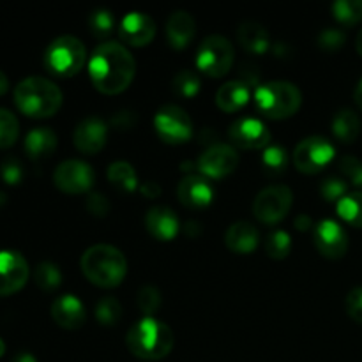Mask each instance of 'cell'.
Here are the masks:
<instances>
[{"label":"cell","mask_w":362,"mask_h":362,"mask_svg":"<svg viewBox=\"0 0 362 362\" xmlns=\"http://www.w3.org/2000/svg\"><path fill=\"white\" fill-rule=\"evenodd\" d=\"M28 279V264L18 251H0V297L16 293Z\"/></svg>","instance_id":"cell-15"},{"label":"cell","mask_w":362,"mask_h":362,"mask_svg":"<svg viewBox=\"0 0 362 362\" xmlns=\"http://www.w3.org/2000/svg\"><path fill=\"white\" fill-rule=\"evenodd\" d=\"M80 267L92 285L113 288L126 278L127 260L117 247L108 244H95L81 255Z\"/></svg>","instance_id":"cell-3"},{"label":"cell","mask_w":362,"mask_h":362,"mask_svg":"<svg viewBox=\"0 0 362 362\" xmlns=\"http://www.w3.org/2000/svg\"><path fill=\"white\" fill-rule=\"evenodd\" d=\"M140 191H141V194H144L145 198H148V200H154V198H158L159 194H161V187H159L158 182L141 184Z\"/></svg>","instance_id":"cell-45"},{"label":"cell","mask_w":362,"mask_h":362,"mask_svg":"<svg viewBox=\"0 0 362 362\" xmlns=\"http://www.w3.org/2000/svg\"><path fill=\"white\" fill-rule=\"evenodd\" d=\"M346 41L345 32L339 30V28H325L318 35V46L325 52H336V49L341 48Z\"/></svg>","instance_id":"cell-39"},{"label":"cell","mask_w":362,"mask_h":362,"mask_svg":"<svg viewBox=\"0 0 362 362\" xmlns=\"http://www.w3.org/2000/svg\"><path fill=\"white\" fill-rule=\"evenodd\" d=\"M119 35L129 46H147L156 35V21L145 13H129L120 21Z\"/></svg>","instance_id":"cell-17"},{"label":"cell","mask_w":362,"mask_h":362,"mask_svg":"<svg viewBox=\"0 0 362 362\" xmlns=\"http://www.w3.org/2000/svg\"><path fill=\"white\" fill-rule=\"evenodd\" d=\"M303 103V94L290 81H271L255 90V108L271 120H283L296 115Z\"/></svg>","instance_id":"cell-5"},{"label":"cell","mask_w":362,"mask_h":362,"mask_svg":"<svg viewBox=\"0 0 362 362\" xmlns=\"http://www.w3.org/2000/svg\"><path fill=\"white\" fill-rule=\"evenodd\" d=\"M177 197L179 202L187 209L200 211V209L209 207L214 198V189L211 184L200 175H186L179 182L177 187Z\"/></svg>","instance_id":"cell-18"},{"label":"cell","mask_w":362,"mask_h":362,"mask_svg":"<svg viewBox=\"0 0 362 362\" xmlns=\"http://www.w3.org/2000/svg\"><path fill=\"white\" fill-rule=\"evenodd\" d=\"M336 148L327 138H304L293 151V163L300 173H318L334 159Z\"/></svg>","instance_id":"cell-10"},{"label":"cell","mask_w":362,"mask_h":362,"mask_svg":"<svg viewBox=\"0 0 362 362\" xmlns=\"http://www.w3.org/2000/svg\"><path fill=\"white\" fill-rule=\"evenodd\" d=\"M0 177L9 186H18L21 182V179H23V166H21V163L18 159L7 158L0 165Z\"/></svg>","instance_id":"cell-40"},{"label":"cell","mask_w":362,"mask_h":362,"mask_svg":"<svg viewBox=\"0 0 362 362\" xmlns=\"http://www.w3.org/2000/svg\"><path fill=\"white\" fill-rule=\"evenodd\" d=\"M117 129H129L134 124V115L131 112H119L112 120Z\"/></svg>","instance_id":"cell-44"},{"label":"cell","mask_w":362,"mask_h":362,"mask_svg":"<svg viewBox=\"0 0 362 362\" xmlns=\"http://www.w3.org/2000/svg\"><path fill=\"white\" fill-rule=\"evenodd\" d=\"M145 226L154 239L168 243L179 235L180 223L175 212L168 207H152L145 216Z\"/></svg>","instance_id":"cell-20"},{"label":"cell","mask_w":362,"mask_h":362,"mask_svg":"<svg viewBox=\"0 0 362 362\" xmlns=\"http://www.w3.org/2000/svg\"><path fill=\"white\" fill-rule=\"evenodd\" d=\"M113 25H115L113 14L106 9H98L88 16V28L95 37H108L113 30Z\"/></svg>","instance_id":"cell-36"},{"label":"cell","mask_w":362,"mask_h":362,"mask_svg":"<svg viewBox=\"0 0 362 362\" xmlns=\"http://www.w3.org/2000/svg\"><path fill=\"white\" fill-rule=\"evenodd\" d=\"M296 226L300 230V232H304V230H308L311 226V218H310V216H304V214L297 216Z\"/></svg>","instance_id":"cell-46"},{"label":"cell","mask_w":362,"mask_h":362,"mask_svg":"<svg viewBox=\"0 0 362 362\" xmlns=\"http://www.w3.org/2000/svg\"><path fill=\"white\" fill-rule=\"evenodd\" d=\"M138 308H140L147 317L154 315L156 311L161 308V293H159V290L152 285H145L144 288L138 292Z\"/></svg>","instance_id":"cell-37"},{"label":"cell","mask_w":362,"mask_h":362,"mask_svg":"<svg viewBox=\"0 0 362 362\" xmlns=\"http://www.w3.org/2000/svg\"><path fill=\"white\" fill-rule=\"evenodd\" d=\"M94 170L80 159H67L57 166L53 182L60 191L67 194H81L94 186Z\"/></svg>","instance_id":"cell-11"},{"label":"cell","mask_w":362,"mask_h":362,"mask_svg":"<svg viewBox=\"0 0 362 362\" xmlns=\"http://www.w3.org/2000/svg\"><path fill=\"white\" fill-rule=\"evenodd\" d=\"M356 48L357 52H359V55L362 57V30L357 34V39H356Z\"/></svg>","instance_id":"cell-50"},{"label":"cell","mask_w":362,"mask_h":362,"mask_svg":"<svg viewBox=\"0 0 362 362\" xmlns=\"http://www.w3.org/2000/svg\"><path fill=\"white\" fill-rule=\"evenodd\" d=\"M4 354H6V345H4V341L0 339V357H2Z\"/></svg>","instance_id":"cell-51"},{"label":"cell","mask_w":362,"mask_h":362,"mask_svg":"<svg viewBox=\"0 0 362 362\" xmlns=\"http://www.w3.org/2000/svg\"><path fill=\"white\" fill-rule=\"evenodd\" d=\"M14 103L18 110L32 119H48L62 106V92L52 80L30 76L21 80L14 88Z\"/></svg>","instance_id":"cell-2"},{"label":"cell","mask_w":362,"mask_h":362,"mask_svg":"<svg viewBox=\"0 0 362 362\" xmlns=\"http://www.w3.org/2000/svg\"><path fill=\"white\" fill-rule=\"evenodd\" d=\"M293 194L288 186H269L257 194L253 202L255 218L265 225H276L290 212Z\"/></svg>","instance_id":"cell-8"},{"label":"cell","mask_w":362,"mask_h":362,"mask_svg":"<svg viewBox=\"0 0 362 362\" xmlns=\"http://www.w3.org/2000/svg\"><path fill=\"white\" fill-rule=\"evenodd\" d=\"M338 214L349 225L362 228V191H354L336 204Z\"/></svg>","instance_id":"cell-28"},{"label":"cell","mask_w":362,"mask_h":362,"mask_svg":"<svg viewBox=\"0 0 362 362\" xmlns=\"http://www.w3.org/2000/svg\"><path fill=\"white\" fill-rule=\"evenodd\" d=\"M85 207L90 212L92 216H98V218H103V216L108 214L110 211V202L105 194L101 193H92L88 194L87 202H85Z\"/></svg>","instance_id":"cell-43"},{"label":"cell","mask_w":362,"mask_h":362,"mask_svg":"<svg viewBox=\"0 0 362 362\" xmlns=\"http://www.w3.org/2000/svg\"><path fill=\"white\" fill-rule=\"evenodd\" d=\"M173 332L152 317L141 318L127 331L126 345L134 357L144 361L165 359L173 349Z\"/></svg>","instance_id":"cell-4"},{"label":"cell","mask_w":362,"mask_h":362,"mask_svg":"<svg viewBox=\"0 0 362 362\" xmlns=\"http://www.w3.org/2000/svg\"><path fill=\"white\" fill-rule=\"evenodd\" d=\"M262 165H264V170L269 175H281V173H285L286 166H288L286 151L279 145H269L267 148H264V154H262Z\"/></svg>","instance_id":"cell-30"},{"label":"cell","mask_w":362,"mask_h":362,"mask_svg":"<svg viewBox=\"0 0 362 362\" xmlns=\"http://www.w3.org/2000/svg\"><path fill=\"white\" fill-rule=\"evenodd\" d=\"M20 122L9 110L0 108V148H9L16 144Z\"/></svg>","instance_id":"cell-34"},{"label":"cell","mask_w":362,"mask_h":362,"mask_svg":"<svg viewBox=\"0 0 362 362\" xmlns=\"http://www.w3.org/2000/svg\"><path fill=\"white\" fill-rule=\"evenodd\" d=\"M7 88H9V80H7L6 74L0 71V95H4L7 92Z\"/></svg>","instance_id":"cell-49"},{"label":"cell","mask_w":362,"mask_h":362,"mask_svg":"<svg viewBox=\"0 0 362 362\" xmlns=\"http://www.w3.org/2000/svg\"><path fill=\"white\" fill-rule=\"evenodd\" d=\"M250 95V85L244 83L243 80L228 81V83L219 87L218 94H216V105H218L219 110H223V112L235 113L247 105Z\"/></svg>","instance_id":"cell-23"},{"label":"cell","mask_w":362,"mask_h":362,"mask_svg":"<svg viewBox=\"0 0 362 362\" xmlns=\"http://www.w3.org/2000/svg\"><path fill=\"white\" fill-rule=\"evenodd\" d=\"M108 180L120 193H133L138 187V177L133 166L126 161H117L110 165Z\"/></svg>","instance_id":"cell-27"},{"label":"cell","mask_w":362,"mask_h":362,"mask_svg":"<svg viewBox=\"0 0 362 362\" xmlns=\"http://www.w3.org/2000/svg\"><path fill=\"white\" fill-rule=\"evenodd\" d=\"M235 60L233 45L223 35H211L204 39L197 52V67L211 78H221L230 73Z\"/></svg>","instance_id":"cell-7"},{"label":"cell","mask_w":362,"mask_h":362,"mask_svg":"<svg viewBox=\"0 0 362 362\" xmlns=\"http://www.w3.org/2000/svg\"><path fill=\"white\" fill-rule=\"evenodd\" d=\"M11 362H37V359H35V357L32 356V354L21 352V354H18V356L14 357V359L11 361Z\"/></svg>","instance_id":"cell-47"},{"label":"cell","mask_w":362,"mask_h":362,"mask_svg":"<svg viewBox=\"0 0 362 362\" xmlns=\"http://www.w3.org/2000/svg\"><path fill=\"white\" fill-rule=\"evenodd\" d=\"M354 99H356L357 106H359V108L362 110V78H361L359 83H357L356 90H354Z\"/></svg>","instance_id":"cell-48"},{"label":"cell","mask_w":362,"mask_h":362,"mask_svg":"<svg viewBox=\"0 0 362 362\" xmlns=\"http://www.w3.org/2000/svg\"><path fill=\"white\" fill-rule=\"evenodd\" d=\"M197 166L209 179H223L235 172L239 166V154L230 145L216 144L200 156Z\"/></svg>","instance_id":"cell-13"},{"label":"cell","mask_w":362,"mask_h":362,"mask_svg":"<svg viewBox=\"0 0 362 362\" xmlns=\"http://www.w3.org/2000/svg\"><path fill=\"white\" fill-rule=\"evenodd\" d=\"M95 318L99 320V324L105 325V327H113V325L119 324V320L122 318V306L117 299L113 297H103L98 304H95Z\"/></svg>","instance_id":"cell-33"},{"label":"cell","mask_w":362,"mask_h":362,"mask_svg":"<svg viewBox=\"0 0 362 362\" xmlns=\"http://www.w3.org/2000/svg\"><path fill=\"white\" fill-rule=\"evenodd\" d=\"M134 73L136 62L129 49L120 42H103L92 52L88 60L92 85L106 95H117L126 90L134 80Z\"/></svg>","instance_id":"cell-1"},{"label":"cell","mask_w":362,"mask_h":362,"mask_svg":"<svg viewBox=\"0 0 362 362\" xmlns=\"http://www.w3.org/2000/svg\"><path fill=\"white\" fill-rule=\"evenodd\" d=\"M332 133L343 144H354L361 133V119L354 110H339L332 119Z\"/></svg>","instance_id":"cell-26"},{"label":"cell","mask_w":362,"mask_h":362,"mask_svg":"<svg viewBox=\"0 0 362 362\" xmlns=\"http://www.w3.org/2000/svg\"><path fill=\"white\" fill-rule=\"evenodd\" d=\"M315 246L325 258L338 260L349 250V237L343 226L332 219H324L315 226Z\"/></svg>","instance_id":"cell-14"},{"label":"cell","mask_w":362,"mask_h":362,"mask_svg":"<svg viewBox=\"0 0 362 362\" xmlns=\"http://www.w3.org/2000/svg\"><path fill=\"white\" fill-rule=\"evenodd\" d=\"M87 60L83 42L74 35H62L49 42L45 52V67L59 78H71L81 71Z\"/></svg>","instance_id":"cell-6"},{"label":"cell","mask_w":362,"mask_h":362,"mask_svg":"<svg viewBox=\"0 0 362 362\" xmlns=\"http://www.w3.org/2000/svg\"><path fill=\"white\" fill-rule=\"evenodd\" d=\"M85 306L78 297L60 296L52 304V318L59 327L74 331L85 324Z\"/></svg>","instance_id":"cell-19"},{"label":"cell","mask_w":362,"mask_h":362,"mask_svg":"<svg viewBox=\"0 0 362 362\" xmlns=\"http://www.w3.org/2000/svg\"><path fill=\"white\" fill-rule=\"evenodd\" d=\"M292 250V239L285 230H276V232L269 233L267 240H265V251L274 260H283L290 255Z\"/></svg>","instance_id":"cell-35"},{"label":"cell","mask_w":362,"mask_h":362,"mask_svg":"<svg viewBox=\"0 0 362 362\" xmlns=\"http://www.w3.org/2000/svg\"><path fill=\"white\" fill-rule=\"evenodd\" d=\"M194 34H197V23L187 11H175L166 21V39L172 48H186L193 41Z\"/></svg>","instance_id":"cell-21"},{"label":"cell","mask_w":362,"mask_h":362,"mask_svg":"<svg viewBox=\"0 0 362 362\" xmlns=\"http://www.w3.org/2000/svg\"><path fill=\"white\" fill-rule=\"evenodd\" d=\"M332 14L345 27L359 23L362 20V0H338L332 4Z\"/></svg>","instance_id":"cell-31"},{"label":"cell","mask_w":362,"mask_h":362,"mask_svg":"<svg viewBox=\"0 0 362 362\" xmlns=\"http://www.w3.org/2000/svg\"><path fill=\"white\" fill-rule=\"evenodd\" d=\"M200 76L191 69H182L180 73L175 74L172 81V90L175 95L184 99H191L200 92Z\"/></svg>","instance_id":"cell-29"},{"label":"cell","mask_w":362,"mask_h":362,"mask_svg":"<svg viewBox=\"0 0 362 362\" xmlns=\"http://www.w3.org/2000/svg\"><path fill=\"white\" fill-rule=\"evenodd\" d=\"M108 138V127L98 117H87L74 129V145L83 154H98L103 151Z\"/></svg>","instance_id":"cell-16"},{"label":"cell","mask_w":362,"mask_h":362,"mask_svg":"<svg viewBox=\"0 0 362 362\" xmlns=\"http://www.w3.org/2000/svg\"><path fill=\"white\" fill-rule=\"evenodd\" d=\"M345 310L354 322L362 324V286L350 290L345 299Z\"/></svg>","instance_id":"cell-42"},{"label":"cell","mask_w":362,"mask_h":362,"mask_svg":"<svg viewBox=\"0 0 362 362\" xmlns=\"http://www.w3.org/2000/svg\"><path fill=\"white\" fill-rule=\"evenodd\" d=\"M154 129L165 144H186L193 136V122L180 106L166 105L156 113Z\"/></svg>","instance_id":"cell-9"},{"label":"cell","mask_w":362,"mask_h":362,"mask_svg":"<svg viewBox=\"0 0 362 362\" xmlns=\"http://www.w3.org/2000/svg\"><path fill=\"white\" fill-rule=\"evenodd\" d=\"M25 152L30 159L48 158L57 148V134L49 127H35L25 136Z\"/></svg>","instance_id":"cell-25"},{"label":"cell","mask_w":362,"mask_h":362,"mask_svg":"<svg viewBox=\"0 0 362 362\" xmlns=\"http://www.w3.org/2000/svg\"><path fill=\"white\" fill-rule=\"evenodd\" d=\"M228 136L235 147L243 151H264L271 145V133L262 120L244 117L235 120L228 131Z\"/></svg>","instance_id":"cell-12"},{"label":"cell","mask_w":362,"mask_h":362,"mask_svg":"<svg viewBox=\"0 0 362 362\" xmlns=\"http://www.w3.org/2000/svg\"><path fill=\"white\" fill-rule=\"evenodd\" d=\"M34 279L39 288L45 290V292H53L62 283V274H60V269L55 264H52V262H42V264H39L35 267Z\"/></svg>","instance_id":"cell-32"},{"label":"cell","mask_w":362,"mask_h":362,"mask_svg":"<svg viewBox=\"0 0 362 362\" xmlns=\"http://www.w3.org/2000/svg\"><path fill=\"white\" fill-rule=\"evenodd\" d=\"M237 39H239V45L253 55H262L271 46L269 32L257 21H244L237 30Z\"/></svg>","instance_id":"cell-24"},{"label":"cell","mask_w":362,"mask_h":362,"mask_svg":"<svg viewBox=\"0 0 362 362\" xmlns=\"http://www.w3.org/2000/svg\"><path fill=\"white\" fill-rule=\"evenodd\" d=\"M258 240H260L258 230L247 221L233 223L225 233V244L237 255L253 253L258 246Z\"/></svg>","instance_id":"cell-22"},{"label":"cell","mask_w":362,"mask_h":362,"mask_svg":"<svg viewBox=\"0 0 362 362\" xmlns=\"http://www.w3.org/2000/svg\"><path fill=\"white\" fill-rule=\"evenodd\" d=\"M339 168L341 172L352 180V184L356 187L362 189V161L357 159L356 156H345V158L339 159Z\"/></svg>","instance_id":"cell-41"},{"label":"cell","mask_w":362,"mask_h":362,"mask_svg":"<svg viewBox=\"0 0 362 362\" xmlns=\"http://www.w3.org/2000/svg\"><path fill=\"white\" fill-rule=\"evenodd\" d=\"M346 182L345 180L338 179V177H329L327 180H324L320 186V194L327 202H336L338 204L343 197H346Z\"/></svg>","instance_id":"cell-38"},{"label":"cell","mask_w":362,"mask_h":362,"mask_svg":"<svg viewBox=\"0 0 362 362\" xmlns=\"http://www.w3.org/2000/svg\"><path fill=\"white\" fill-rule=\"evenodd\" d=\"M0 202H2V200H0Z\"/></svg>","instance_id":"cell-52"}]
</instances>
